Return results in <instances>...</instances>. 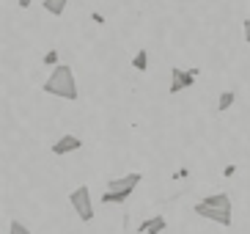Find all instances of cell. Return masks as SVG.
I'll list each match as a JSON object with an SVG mask.
<instances>
[{
    "mask_svg": "<svg viewBox=\"0 0 250 234\" xmlns=\"http://www.w3.org/2000/svg\"><path fill=\"white\" fill-rule=\"evenodd\" d=\"M44 94L50 96H58V99H66V102H77V80H74V72L69 64H58L55 69L50 72V77L44 80Z\"/></svg>",
    "mask_w": 250,
    "mask_h": 234,
    "instance_id": "6da1fadb",
    "label": "cell"
},
{
    "mask_svg": "<svg viewBox=\"0 0 250 234\" xmlns=\"http://www.w3.org/2000/svg\"><path fill=\"white\" fill-rule=\"evenodd\" d=\"M192 210H195V215H201L206 220H214L220 226H231V210H234V204H231L228 193H212V196L201 198Z\"/></svg>",
    "mask_w": 250,
    "mask_h": 234,
    "instance_id": "7a4b0ae2",
    "label": "cell"
},
{
    "mask_svg": "<svg viewBox=\"0 0 250 234\" xmlns=\"http://www.w3.org/2000/svg\"><path fill=\"white\" fill-rule=\"evenodd\" d=\"M140 182H143V174H126L118 176V179H110L102 193V204H126V198L132 196Z\"/></svg>",
    "mask_w": 250,
    "mask_h": 234,
    "instance_id": "3957f363",
    "label": "cell"
},
{
    "mask_svg": "<svg viewBox=\"0 0 250 234\" xmlns=\"http://www.w3.org/2000/svg\"><path fill=\"white\" fill-rule=\"evenodd\" d=\"M69 201H72L74 212H77V218H80L83 223H91V220H94V204H91V190H88V185H80V187H74L72 196H69Z\"/></svg>",
    "mask_w": 250,
    "mask_h": 234,
    "instance_id": "277c9868",
    "label": "cell"
},
{
    "mask_svg": "<svg viewBox=\"0 0 250 234\" xmlns=\"http://www.w3.org/2000/svg\"><path fill=\"white\" fill-rule=\"evenodd\" d=\"M195 77H198V69H179V66H173L170 69V94H182V91H187V88H192V83H195Z\"/></svg>",
    "mask_w": 250,
    "mask_h": 234,
    "instance_id": "5b68a950",
    "label": "cell"
},
{
    "mask_svg": "<svg viewBox=\"0 0 250 234\" xmlns=\"http://www.w3.org/2000/svg\"><path fill=\"white\" fill-rule=\"evenodd\" d=\"M83 149V140L77 135H61L55 143H52V154H69V152H80Z\"/></svg>",
    "mask_w": 250,
    "mask_h": 234,
    "instance_id": "8992f818",
    "label": "cell"
},
{
    "mask_svg": "<svg viewBox=\"0 0 250 234\" xmlns=\"http://www.w3.org/2000/svg\"><path fill=\"white\" fill-rule=\"evenodd\" d=\"M168 229V220L162 218V215H154V218H148V220H143L138 226V234H162Z\"/></svg>",
    "mask_w": 250,
    "mask_h": 234,
    "instance_id": "52a82bcc",
    "label": "cell"
},
{
    "mask_svg": "<svg viewBox=\"0 0 250 234\" xmlns=\"http://www.w3.org/2000/svg\"><path fill=\"white\" fill-rule=\"evenodd\" d=\"M66 6H69V0H44V11L52 17H61L66 11Z\"/></svg>",
    "mask_w": 250,
    "mask_h": 234,
    "instance_id": "ba28073f",
    "label": "cell"
},
{
    "mask_svg": "<svg viewBox=\"0 0 250 234\" xmlns=\"http://www.w3.org/2000/svg\"><path fill=\"white\" fill-rule=\"evenodd\" d=\"M234 102H236V91H223V94H220V102H217V110H220V113H226V110L231 108Z\"/></svg>",
    "mask_w": 250,
    "mask_h": 234,
    "instance_id": "9c48e42d",
    "label": "cell"
},
{
    "mask_svg": "<svg viewBox=\"0 0 250 234\" xmlns=\"http://www.w3.org/2000/svg\"><path fill=\"white\" fill-rule=\"evenodd\" d=\"M132 66L138 69V72H146V69H148V52L146 50H138V55L132 58Z\"/></svg>",
    "mask_w": 250,
    "mask_h": 234,
    "instance_id": "30bf717a",
    "label": "cell"
},
{
    "mask_svg": "<svg viewBox=\"0 0 250 234\" xmlns=\"http://www.w3.org/2000/svg\"><path fill=\"white\" fill-rule=\"evenodd\" d=\"M8 234H30V229L25 226L22 220H11L8 223Z\"/></svg>",
    "mask_w": 250,
    "mask_h": 234,
    "instance_id": "8fae6325",
    "label": "cell"
},
{
    "mask_svg": "<svg viewBox=\"0 0 250 234\" xmlns=\"http://www.w3.org/2000/svg\"><path fill=\"white\" fill-rule=\"evenodd\" d=\"M242 30H245V42L250 44V20H245V22H242Z\"/></svg>",
    "mask_w": 250,
    "mask_h": 234,
    "instance_id": "7c38bea8",
    "label": "cell"
},
{
    "mask_svg": "<svg viewBox=\"0 0 250 234\" xmlns=\"http://www.w3.org/2000/svg\"><path fill=\"white\" fill-rule=\"evenodd\" d=\"M17 6H20V8H30V6H33V0H17Z\"/></svg>",
    "mask_w": 250,
    "mask_h": 234,
    "instance_id": "4fadbf2b",
    "label": "cell"
},
{
    "mask_svg": "<svg viewBox=\"0 0 250 234\" xmlns=\"http://www.w3.org/2000/svg\"><path fill=\"white\" fill-rule=\"evenodd\" d=\"M55 58H58L55 52H47V55H44V61H47V64H55Z\"/></svg>",
    "mask_w": 250,
    "mask_h": 234,
    "instance_id": "5bb4252c",
    "label": "cell"
}]
</instances>
